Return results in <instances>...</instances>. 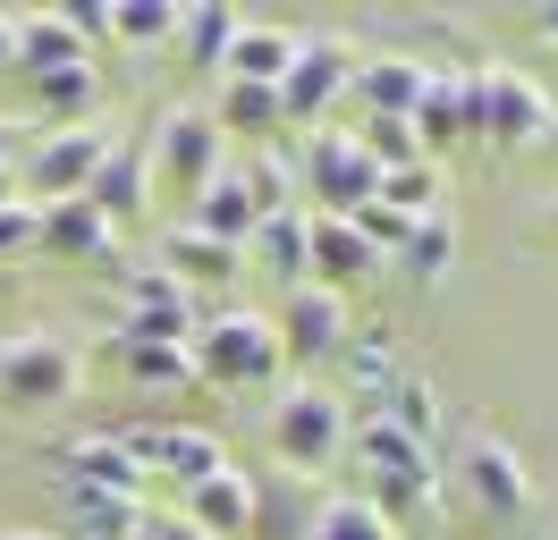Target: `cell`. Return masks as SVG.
<instances>
[{
    "instance_id": "f35d334b",
    "label": "cell",
    "mask_w": 558,
    "mask_h": 540,
    "mask_svg": "<svg viewBox=\"0 0 558 540\" xmlns=\"http://www.w3.org/2000/svg\"><path fill=\"white\" fill-rule=\"evenodd\" d=\"M136 540H211V532H195V524H186V515H153V506H144V524H136Z\"/></svg>"
},
{
    "instance_id": "30bf717a",
    "label": "cell",
    "mask_w": 558,
    "mask_h": 540,
    "mask_svg": "<svg viewBox=\"0 0 558 540\" xmlns=\"http://www.w3.org/2000/svg\"><path fill=\"white\" fill-rule=\"evenodd\" d=\"M119 304H128V346H186L195 338V287H178L161 262H136L128 279H119Z\"/></svg>"
},
{
    "instance_id": "6da1fadb",
    "label": "cell",
    "mask_w": 558,
    "mask_h": 540,
    "mask_svg": "<svg viewBox=\"0 0 558 540\" xmlns=\"http://www.w3.org/2000/svg\"><path fill=\"white\" fill-rule=\"evenodd\" d=\"M348 456L364 465V481H373L364 499L381 506L389 524H398V515H432V506H440V481H449V472H440V456H432L423 439L389 431V422H355V431H348Z\"/></svg>"
},
{
    "instance_id": "ba28073f",
    "label": "cell",
    "mask_w": 558,
    "mask_h": 540,
    "mask_svg": "<svg viewBox=\"0 0 558 540\" xmlns=\"http://www.w3.org/2000/svg\"><path fill=\"white\" fill-rule=\"evenodd\" d=\"M144 152H153V177H170L178 195H195L211 169H229V135L211 127L204 101H170V110H161V127L144 135Z\"/></svg>"
},
{
    "instance_id": "7c38bea8",
    "label": "cell",
    "mask_w": 558,
    "mask_h": 540,
    "mask_svg": "<svg viewBox=\"0 0 558 540\" xmlns=\"http://www.w3.org/2000/svg\"><path fill=\"white\" fill-rule=\"evenodd\" d=\"M279 355L288 364H322V355H339L355 338L348 321V296H330V287H314V279H296V287H279Z\"/></svg>"
},
{
    "instance_id": "74e56055",
    "label": "cell",
    "mask_w": 558,
    "mask_h": 540,
    "mask_svg": "<svg viewBox=\"0 0 558 540\" xmlns=\"http://www.w3.org/2000/svg\"><path fill=\"white\" fill-rule=\"evenodd\" d=\"M355 229L373 236V245H381V254H398V236L415 229V220H398V211H381V202H364V211H355Z\"/></svg>"
},
{
    "instance_id": "d6986e66",
    "label": "cell",
    "mask_w": 558,
    "mask_h": 540,
    "mask_svg": "<svg viewBox=\"0 0 558 540\" xmlns=\"http://www.w3.org/2000/svg\"><path fill=\"white\" fill-rule=\"evenodd\" d=\"M348 422H364V414H381V397L398 389V371H407V355H398V338L389 330H355L348 346Z\"/></svg>"
},
{
    "instance_id": "4fadbf2b",
    "label": "cell",
    "mask_w": 558,
    "mask_h": 540,
    "mask_svg": "<svg viewBox=\"0 0 558 540\" xmlns=\"http://www.w3.org/2000/svg\"><path fill=\"white\" fill-rule=\"evenodd\" d=\"M381 245H373V236L355 229V220H305V279H314V287H330V296H355V287H364V279H381Z\"/></svg>"
},
{
    "instance_id": "3957f363",
    "label": "cell",
    "mask_w": 558,
    "mask_h": 540,
    "mask_svg": "<svg viewBox=\"0 0 558 540\" xmlns=\"http://www.w3.org/2000/svg\"><path fill=\"white\" fill-rule=\"evenodd\" d=\"M186 355H195V389H279V371H288L279 330L263 312H211V321H195Z\"/></svg>"
},
{
    "instance_id": "7bdbcfd3",
    "label": "cell",
    "mask_w": 558,
    "mask_h": 540,
    "mask_svg": "<svg viewBox=\"0 0 558 540\" xmlns=\"http://www.w3.org/2000/svg\"><path fill=\"white\" fill-rule=\"evenodd\" d=\"M0 540H60V532H0Z\"/></svg>"
},
{
    "instance_id": "60d3db41",
    "label": "cell",
    "mask_w": 558,
    "mask_h": 540,
    "mask_svg": "<svg viewBox=\"0 0 558 540\" xmlns=\"http://www.w3.org/2000/svg\"><path fill=\"white\" fill-rule=\"evenodd\" d=\"M9 144H26V135H17L9 119H0V169H9Z\"/></svg>"
},
{
    "instance_id": "ffe728a7",
    "label": "cell",
    "mask_w": 558,
    "mask_h": 540,
    "mask_svg": "<svg viewBox=\"0 0 558 540\" xmlns=\"http://www.w3.org/2000/svg\"><path fill=\"white\" fill-rule=\"evenodd\" d=\"M423 76H432V68L423 60H407V51H381V60H355V110H364V119H407V110H415V94H423Z\"/></svg>"
},
{
    "instance_id": "8992f818",
    "label": "cell",
    "mask_w": 558,
    "mask_h": 540,
    "mask_svg": "<svg viewBox=\"0 0 558 540\" xmlns=\"http://www.w3.org/2000/svg\"><path fill=\"white\" fill-rule=\"evenodd\" d=\"M355 85V51L339 42V34H296V60H288V76H279V119L288 127L314 135L339 101H348Z\"/></svg>"
},
{
    "instance_id": "5b68a950",
    "label": "cell",
    "mask_w": 558,
    "mask_h": 540,
    "mask_svg": "<svg viewBox=\"0 0 558 540\" xmlns=\"http://www.w3.org/2000/svg\"><path fill=\"white\" fill-rule=\"evenodd\" d=\"M296 177L314 186V211H322V220H355L364 202L381 195V169H373V152H364L348 127H314V135H305Z\"/></svg>"
},
{
    "instance_id": "836d02e7",
    "label": "cell",
    "mask_w": 558,
    "mask_h": 540,
    "mask_svg": "<svg viewBox=\"0 0 558 540\" xmlns=\"http://www.w3.org/2000/svg\"><path fill=\"white\" fill-rule=\"evenodd\" d=\"M119 364H128L136 389H195V355L186 346H128L119 338Z\"/></svg>"
},
{
    "instance_id": "d6a6232c",
    "label": "cell",
    "mask_w": 558,
    "mask_h": 540,
    "mask_svg": "<svg viewBox=\"0 0 558 540\" xmlns=\"http://www.w3.org/2000/svg\"><path fill=\"white\" fill-rule=\"evenodd\" d=\"M381 211L398 220H423V211H440V161H407V169H381Z\"/></svg>"
},
{
    "instance_id": "e0dca14e",
    "label": "cell",
    "mask_w": 558,
    "mask_h": 540,
    "mask_svg": "<svg viewBox=\"0 0 558 540\" xmlns=\"http://www.w3.org/2000/svg\"><path fill=\"white\" fill-rule=\"evenodd\" d=\"M110 245H119V229H110L85 195L35 202V254H60V262H110Z\"/></svg>"
},
{
    "instance_id": "2e32d148",
    "label": "cell",
    "mask_w": 558,
    "mask_h": 540,
    "mask_svg": "<svg viewBox=\"0 0 558 540\" xmlns=\"http://www.w3.org/2000/svg\"><path fill=\"white\" fill-rule=\"evenodd\" d=\"M254 186H245V169H238V152H229V169H211L204 186L186 195V229L195 236H211V245H238L245 254V236H254Z\"/></svg>"
},
{
    "instance_id": "9a60e30c",
    "label": "cell",
    "mask_w": 558,
    "mask_h": 540,
    "mask_svg": "<svg viewBox=\"0 0 558 540\" xmlns=\"http://www.w3.org/2000/svg\"><path fill=\"white\" fill-rule=\"evenodd\" d=\"M178 515L211 540H245L254 532V472L220 465V472H204V481H186V490H178Z\"/></svg>"
},
{
    "instance_id": "f546056e",
    "label": "cell",
    "mask_w": 558,
    "mask_h": 540,
    "mask_svg": "<svg viewBox=\"0 0 558 540\" xmlns=\"http://www.w3.org/2000/svg\"><path fill=\"white\" fill-rule=\"evenodd\" d=\"M364 422H389V431H407V439H440V389H432V371H398V389L381 397V414H364Z\"/></svg>"
},
{
    "instance_id": "cb8c5ba5",
    "label": "cell",
    "mask_w": 558,
    "mask_h": 540,
    "mask_svg": "<svg viewBox=\"0 0 558 540\" xmlns=\"http://www.w3.org/2000/svg\"><path fill=\"white\" fill-rule=\"evenodd\" d=\"M296 60V34L288 26H263V17H238V42H229V60L220 76H238V85H279Z\"/></svg>"
},
{
    "instance_id": "ee69618b",
    "label": "cell",
    "mask_w": 558,
    "mask_h": 540,
    "mask_svg": "<svg viewBox=\"0 0 558 540\" xmlns=\"http://www.w3.org/2000/svg\"><path fill=\"white\" fill-rule=\"evenodd\" d=\"M0 202H9V169H0Z\"/></svg>"
},
{
    "instance_id": "4316f807",
    "label": "cell",
    "mask_w": 558,
    "mask_h": 540,
    "mask_svg": "<svg viewBox=\"0 0 558 540\" xmlns=\"http://www.w3.org/2000/svg\"><path fill=\"white\" fill-rule=\"evenodd\" d=\"M407 127H415V152H423V161H440L449 144H465V119H457V76H449V68H432V76H423Z\"/></svg>"
},
{
    "instance_id": "d4e9b609",
    "label": "cell",
    "mask_w": 558,
    "mask_h": 540,
    "mask_svg": "<svg viewBox=\"0 0 558 540\" xmlns=\"http://www.w3.org/2000/svg\"><path fill=\"white\" fill-rule=\"evenodd\" d=\"M305 220H314L305 202L263 211V220H254V236H245V262H263L271 279H288V287H296V279H305Z\"/></svg>"
},
{
    "instance_id": "bcb514c9",
    "label": "cell",
    "mask_w": 558,
    "mask_h": 540,
    "mask_svg": "<svg viewBox=\"0 0 558 540\" xmlns=\"http://www.w3.org/2000/svg\"><path fill=\"white\" fill-rule=\"evenodd\" d=\"M550 152H558V135H550Z\"/></svg>"
},
{
    "instance_id": "4dcf8cb0",
    "label": "cell",
    "mask_w": 558,
    "mask_h": 540,
    "mask_svg": "<svg viewBox=\"0 0 558 540\" xmlns=\"http://www.w3.org/2000/svg\"><path fill=\"white\" fill-rule=\"evenodd\" d=\"M178 9H186V0H110V34H102V42L170 51V42H178Z\"/></svg>"
},
{
    "instance_id": "484cf974",
    "label": "cell",
    "mask_w": 558,
    "mask_h": 540,
    "mask_svg": "<svg viewBox=\"0 0 558 540\" xmlns=\"http://www.w3.org/2000/svg\"><path fill=\"white\" fill-rule=\"evenodd\" d=\"M314 506L322 499L296 481V472H271V481H254V532H245V540H305Z\"/></svg>"
},
{
    "instance_id": "f6af8a7d",
    "label": "cell",
    "mask_w": 558,
    "mask_h": 540,
    "mask_svg": "<svg viewBox=\"0 0 558 540\" xmlns=\"http://www.w3.org/2000/svg\"><path fill=\"white\" fill-rule=\"evenodd\" d=\"M550 229H558V202H550Z\"/></svg>"
},
{
    "instance_id": "5bb4252c",
    "label": "cell",
    "mask_w": 558,
    "mask_h": 540,
    "mask_svg": "<svg viewBox=\"0 0 558 540\" xmlns=\"http://www.w3.org/2000/svg\"><path fill=\"white\" fill-rule=\"evenodd\" d=\"M51 465H60V490H94V499H136V506H144V465L119 447V431L69 439Z\"/></svg>"
},
{
    "instance_id": "277c9868",
    "label": "cell",
    "mask_w": 558,
    "mask_h": 540,
    "mask_svg": "<svg viewBox=\"0 0 558 540\" xmlns=\"http://www.w3.org/2000/svg\"><path fill=\"white\" fill-rule=\"evenodd\" d=\"M76 380H85V355H76L69 338H51V330L0 338V405H17V414H51V405L76 397Z\"/></svg>"
},
{
    "instance_id": "d590c367",
    "label": "cell",
    "mask_w": 558,
    "mask_h": 540,
    "mask_svg": "<svg viewBox=\"0 0 558 540\" xmlns=\"http://www.w3.org/2000/svg\"><path fill=\"white\" fill-rule=\"evenodd\" d=\"M245 169V186H254V211H288L296 202V169L279 161V152H254V161H238Z\"/></svg>"
},
{
    "instance_id": "7402d4cb",
    "label": "cell",
    "mask_w": 558,
    "mask_h": 540,
    "mask_svg": "<svg viewBox=\"0 0 558 540\" xmlns=\"http://www.w3.org/2000/svg\"><path fill=\"white\" fill-rule=\"evenodd\" d=\"M35 85V110L51 119V127H85L94 110H102V60L85 51V60H69V68H43V76H26Z\"/></svg>"
},
{
    "instance_id": "9c48e42d",
    "label": "cell",
    "mask_w": 558,
    "mask_h": 540,
    "mask_svg": "<svg viewBox=\"0 0 558 540\" xmlns=\"http://www.w3.org/2000/svg\"><path fill=\"white\" fill-rule=\"evenodd\" d=\"M457 481H465V499L483 506L490 524H524V515H533V472H524V456L499 431H465Z\"/></svg>"
},
{
    "instance_id": "8fae6325",
    "label": "cell",
    "mask_w": 558,
    "mask_h": 540,
    "mask_svg": "<svg viewBox=\"0 0 558 540\" xmlns=\"http://www.w3.org/2000/svg\"><path fill=\"white\" fill-rule=\"evenodd\" d=\"M110 144H119V127H102V119H85V127H51L35 152H26V186H35L26 202L85 195V186H94V169L110 161Z\"/></svg>"
},
{
    "instance_id": "ab89813d",
    "label": "cell",
    "mask_w": 558,
    "mask_h": 540,
    "mask_svg": "<svg viewBox=\"0 0 558 540\" xmlns=\"http://www.w3.org/2000/svg\"><path fill=\"white\" fill-rule=\"evenodd\" d=\"M533 34H542V42L558 51V9H542V17H533Z\"/></svg>"
},
{
    "instance_id": "83f0119b",
    "label": "cell",
    "mask_w": 558,
    "mask_h": 540,
    "mask_svg": "<svg viewBox=\"0 0 558 540\" xmlns=\"http://www.w3.org/2000/svg\"><path fill=\"white\" fill-rule=\"evenodd\" d=\"M153 262L170 270L178 287H195V279H211V287H220V279H238V270H245V254H238V245H211V236H195L186 220H178V229L161 236V254H153Z\"/></svg>"
},
{
    "instance_id": "44dd1931",
    "label": "cell",
    "mask_w": 558,
    "mask_h": 540,
    "mask_svg": "<svg viewBox=\"0 0 558 540\" xmlns=\"http://www.w3.org/2000/svg\"><path fill=\"white\" fill-rule=\"evenodd\" d=\"M204 110L229 144H271V135L288 127V119H279V85H238V76H220Z\"/></svg>"
},
{
    "instance_id": "52a82bcc",
    "label": "cell",
    "mask_w": 558,
    "mask_h": 540,
    "mask_svg": "<svg viewBox=\"0 0 558 540\" xmlns=\"http://www.w3.org/2000/svg\"><path fill=\"white\" fill-rule=\"evenodd\" d=\"M483 76V144H499V152H542L558 135V101L524 76V68H508V60H490V68H474Z\"/></svg>"
},
{
    "instance_id": "e575fe53",
    "label": "cell",
    "mask_w": 558,
    "mask_h": 540,
    "mask_svg": "<svg viewBox=\"0 0 558 540\" xmlns=\"http://www.w3.org/2000/svg\"><path fill=\"white\" fill-rule=\"evenodd\" d=\"M355 144L373 152V169H407V161H423L407 119H355Z\"/></svg>"
},
{
    "instance_id": "b9f144b4",
    "label": "cell",
    "mask_w": 558,
    "mask_h": 540,
    "mask_svg": "<svg viewBox=\"0 0 558 540\" xmlns=\"http://www.w3.org/2000/svg\"><path fill=\"white\" fill-rule=\"evenodd\" d=\"M0 76H9V9H0Z\"/></svg>"
},
{
    "instance_id": "1f68e13d",
    "label": "cell",
    "mask_w": 558,
    "mask_h": 540,
    "mask_svg": "<svg viewBox=\"0 0 558 540\" xmlns=\"http://www.w3.org/2000/svg\"><path fill=\"white\" fill-rule=\"evenodd\" d=\"M305 540H398V524H389L364 490H348V499H322V506H314Z\"/></svg>"
},
{
    "instance_id": "7a4b0ae2",
    "label": "cell",
    "mask_w": 558,
    "mask_h": 540,
    "mask_svg": "<svg viewBox=\"0 0 558 540\" xmlns=\"http://www.w3.org/2000/svg\"><path fill=\"white\" fill-rule=\"evenodd\" d=\"M348 397L339 389H322V380H279L271 389V456L296 481L305 472H330L339 456H348Z\"/></svg>"
},
{
    "instance_id": "603a6c76",
    "label": "cell",
    "mask_w": 558,
    "mask_h": 540,
    "mask_svg": "<svg viewBox=\"0 0 558 540\" xmlns=\"http://www.w3.org/2000/svg\"><path fill=\"white\" fill-rule=\"evenodd\" d=\"M457 245H465V236H457V211L440 202V211H423L415 229L398 236V270H407L415 287H440V279L457 270Z\"/></svg>"
},
{
    "instance_id": "8d00e7d4",
    "label": "cell",
    "mask_w": 558,
    "mask_h": 540,
    "mask_svg": "<svg viewBox=\"0 0 558 540\" xmlns=\"http://www.w3.org/2000/svg\"><path fill=\"white\" fill-rule=\"evenodd\" d=\"M17 254H35V202L26 195L0 202V262H17Z\"/></svg>"
},
{
    "instance_id": "ac0fdd59",
    "label": "cell",
    "mask_w": 558,
    "mask_h": 540,
    "mask_svg": "<svg viewBox=\"0 0 558 540\" xmlns=\"http://www.w3.org/2000/svg\"><path fill=\"white\" fill-rule=\"evenodd\" d=\"M144 195H153V152H144L136 135H119V144H110V161L94 169L85 202L102 211L110 229H128V220H144Z\"/></svg>"
},
{
    "instance_id": "f1b7e54d",
    "label": "cell",
    "mask_w": 558,
    "mask_h": 540,
    "mask_svg": "<svg viewBox=\"0 0 558 540\" xmlns=\"http://www.w3.org/2000/svg\"><path fill=\"white\" fill-rule=\"evenodd\" d=\"M229 42H238V9H220V0H186V9H178V42L170 51L186 68H220Z\"/></svg>"
}]
</instances>
